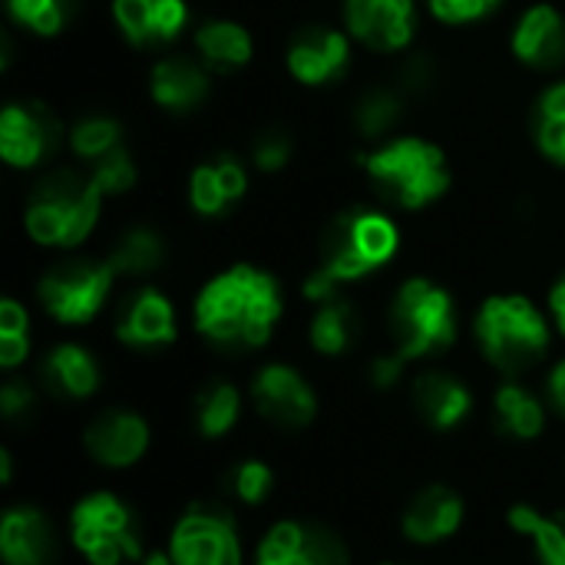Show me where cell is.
<instances>
[{
    "label": "cell",
    "instance_id": "obj_43",
    "mask_svg": "<svg viewBox=\"0 0 565 565\" xmlns=\"http://www.w3.org/2000/svg\"><path fill=\"white\" fill-rule=\"evenodd\" d=\"M550 305H553V315H556L559 331L565 334V275L556 281V288H553V295H550Z\"/></svg>",
    "mask_w": 565,
    "mask_h": 565
},
{
    "label": "cell",
    "instance_id": "obj_46",
    "mask_svg": "<svg viewBox=\"0 0 565 565\" xmlns=\"http://www.w3.org/2000/svg\"><path fill=\"white\" fill-rule=\"evenodd\" d=\"M384 565H391V563H384Z\"/></svg>",
    "mask_w": 565,
    "mask_h": 565
},
{
    "label": "cell",
    "instance_id": "obj_6",
    "mask_svg": "<svg viewBox=\"0 0 565 565\" xmlns=\"http://www.w3.org/2000/svg\"><path fill=\"white\" fill-rule=\"evenodd\" d=\"M391 331L407 361L444 354L457 341L454 298L427 278L404 281L391 305Z\"/></svg>",
    "mask_w": 565,
    "mask_h": 565
},
{
    "label": "cell",
    "instance_id": "obj_36",
    "mask_svg": "<svg viewBox=\"0 0 565 565\" xmlns=\"http://www.w3.org/2000/svg\"><path fill=\"white\" fill-rule=\"evenodd\" d=\"M73 0H7L10 13L40 36H53L66 26Z\"/></svg>",
    "mask_w": 565,
    "mask_h": 565
},
{
    "label": "cell",
    "instance_id": "obj_14",
    "mask_svg": "<svg viewBox=\"0 0 565 565\" xmlns=\"http://www.w3.org/2000/svg\"><path fill=\"white\" fill-rule=\"evenodd\" d=\"M344 13L351 33L371 50L391 53L404 50L414 40V0H348Z\"/></svg>",
    "mask_w": 565,
    "mask_h": 565
},
{
    "label": "cell",
    "instance_id": "obj_45",
    "mask_svg": "<svg viewBox=\"0 0 565 565\" xmlns=\"http://www.w3.org/2000/svg\"><path fill=\"white\" fill-rule=\"evenodd\" d=\"M142 565H175V563H172V553H149V556H142Z\"/></svg>",
    "mask_w": 565,
    "mask_h": 565
},
{
    "label": "cell",
    "instance_id": "obj_38",
    "mask_svg": "<svg viewBox=\"0 0 565 565\" xmlns=\"http://www.w3.org/2000/svg\"><path fill=\"white\" fill-rule=\"evenodd\" d=\"M252 159L262 172H278L291 159V136L285 129H268L255 139Z\"/></svg>",
    "mask_w": 565,
    "mask_h": 565
},
{
    "label": "cell",
    "instance_id": "obj_27",
    "mask_svg": "<svg viewBox=\"0 0 565 565\" xmlns=\"http://www.w3.org/2000/svg\"><path fill=\"white\" fill-rule=\"evenodd\" d=\"M238 417H242V394H238L235 384H228V381H209V384L195 394L192 420H195L199 437H205V440H222L225 434L235 430Z\"/></svg>",
    "mask_w": 565,
    "mask_h": 565
},
{
    "label": "cell",
    "instance_id": "obj_30",
    "mask_svg": "<svg viewBox=\"0 0 565 565\" xmlns=\"http://www.w3.org/2000/svg\"><path fill=\"white\" fill-rule=\"evenodd\" d=\"M166 248L162 238L149 228H132L119 238V245L109 255V268L116 275H149L162 265Z\"/></svg>",
    "mask_w": 565,
    "mask_h": 565
},
{
    "label": "cell",
    "instance_id": "obj_7",
    "mask_svg": "<svg viewBox=\"0 0 565 565\" xmlns=\"http://www.w3.org/2000/svg\"><path fill=\"white\" fill-rule=\"evenodd\" d=\"M70 540L89 565H122L142 559V533L136 513L106 490L89 493L73 507Z\"/></svg>",
    "mask_w": 565,
    "mask_h": 565
},
{
    "label": "cell",
    "instance_id": "obj_16",
    "mask_svg": "<svg viewBox=\"0 0 565 565\" xmlns=\"http://www.w3.org/2000/svg\"><path fill=\"white\" fill-rule=\"evenodd\" d=\"M116 338L136 351L169 348L175 341V308L156 288H142L122 305L116 318Z\"/></svg>",
    "mask_w": 565,
    "mask_h": 565
},
{
    "label": "cell",
    "instance_id": "obj_35",
    "mask_svg": "<svg viewBox=\"0 0 565 565\" xmlns=\"http://www.w3.org/2000/svg\"><path fill=\"white\" fill-rule=\"evenodd\" d=\"M397 119H401V99L394 93H387V89L367 93L354 109V122H358L361 136H367V139H377V136L391 132L397 126Z\"/></svg>",
    "mask_w": 565,
    "mask_h": 565
},
{
    "label": "cell",
    "instance_id": "obj_19",
    "mask_svg": "<svg viewBox=\"0 0 565 565\" xmlns=\"http://www.w3.org/2000/svg\"><path fill=\"white\" fill-rule=\"evenodd\" d=\"M414 411L430 430H457L473 411V394L460 377L427 371L414 381Z\"/></svg>",
    "mask_w": 565,
    "mask_h": 565
},
{
    "label": "cell",
    "instance_id": "obj_24",
    "mask_svg": "<svg viewBox=\"0 0 565 565\" xmlns=\"http://www.w3.org/2000/svg\"><path fill=\"white\" fill-rule=\"evenodd\" d=\"M149 93L159 106H166L172 113L195 109L209 96V76L199 63H192L185 56H166L152 66Z\"/></svg>",
    "mask_w": 565,
    "mask_h": 565
},
{
    "label": "cell",
    "instance_id": "obj_26",
    "mask_svg": "<svg viewBox=\"0 0 565 565\" xmlns=\"http://www.w3.org/2000/svg\"><path fill=\"white\" fill-rule=\"evenodd\" d=\"M358 334H361V318H358L354 305H348L341 298L321 301V308L315 311L311 328H308L311 348L318 354H328V358L348 354L354 348Z\"/></svg>",
    "mask_w": 565,
    "mask_h": 565
},
{
    "label": "cell",
    "instance_id": "obj_25",
    "mask_svg": "<svg viewBox=\"0 0 565 565\" xmlns=\"http://www.w3.org/2000/svg\"><path fill=\"white\" fill-rule=\"evenodd\" d=\"M493 424L510 440H536L546 430V411L523 384H503L493 394Z\"/></svg>",
    "mask_w": 565,
    "mask_h": 565
},
{
    "label": "cell",
    "instance_id": "obj_29",
    "mask_svg": "<svg viewBox=\"0 0 565 565\" xmlns=\"http://www.w3.org/2000/svg\"><path fill=\"white\" fill-rule=\"evenodd\" d=\"M510 526L533 540L540 565H565V510L540 513L536 507L520 503L510 510Z\"/></svg>",
    "mask_w": 565,
    "mask_h": 565
},
{
    "label": "cell",
    "instance_id": "obj_13",
    "mask_svg": "<svg viewBox=\"0 0 565 565\" xmlns=\"http://www.w3.org/2000/svg\"><path fill=\"white\" fill-rule=\"evenodd\" d=\"M60 142V126L43 106H7L0 113V156L13 169L40 166Z\"/></svg>",
    "mask_w": 565,
    "mask_h": 565
},
{
    "label": "cell",
    "instance_id": "obj_10",
    "mask_svg": "<svg viewBox=\"0 0 565 565\" xmlns=\"http://www.w3.org/2000/svg\"><path fill=\"white\" fill-rule=\"evenodd\" d=\"M255 565H351V553L328 526L278 523L258 543Z\"/></svg>",
    "mask_w": 565,
    "mask_h": 565
},
{
    "label": "cell",
    "instance_id": "obj_34",
    "mask_svg": "<svg viewBox=\"0 0 565 565\" xmlns=\"http://www.w3.org/2000/svg\"><path fill=\"white\" fill-rule=\"evenodd\" d=\"M225 490L245 507H262L275 490V473L262 460H242L225 473Z\"/></svg>",
    "mask_w": 565,
    "mask_h": 565
},
{
    "label": "cell",
    "instance_id": "obj_12",
    "mask_svg": "<svg viewBox=\"0 0 565 565\" xmlns=\"http://www.w3.org/2000/svg\"><path fill=\"white\" fill-rule=\"evenodd\" d=\"M83 447L99 467L126 470L139 463L142 454L149 450V424L139 414L122 411V407L103 411L99 417L89 420L83 434Z\"/></svg>",
    "mask_w": 565,
    "mask_h": 565
},
{
    "label": "cell",
    "instance_id": "obj_33",
    "mask_svg": "<svg viewBox=\"0 0 565 565\" xmlns=\"http://www.w3.org/2000/svg\"><path fill=\"white\" fill-rule=\"evenodd\" d=\"M30 354V318L20 301H0V367L13 371Z\"/></svg>",
    "mask_w": 565,
    "mask_h": 565
},
{
    "label": "cell",
    "instance_id": "obj_32",
    "mask_svg": "<svg viewBox=\"0 0 565 565\" xmlns=\"http://www.w3.org/2000/svg\"><path fill=\"white\" fill-rule=\"evenodd\" d=\"M70 146L79 159H86L93 166L96 159H103L122 146V129L109 116H86L70 129Z\"/></svg>",
    "mask_w": 565,
    "mask_h": 565
},
{
    "label": "cell",
    "instance_id": "obj_44",
    "mask_svg": "<svg viewBox=\"0 0 565 565\" xmlns=\"http://www.w3.org/2000/svg\"><path fill=\"white\" fill-rule=\"evenodd\" d=\"M13 480V460H10V450H0V483L10 487Z\"/></svg>",
    "mask_w": 565,
    "mask_h": 565
},
{
    "label": "cell",
    "instance_id": "obj_5",
    "mask_svg": "<svg viewBox=\"0 0 565 565\" xmlns=\"http://www.w3.org/2000/svg\"><path fill=\"white\" fill-rule=\"evenodd\" d=\"M103 192L93 185V179H79L73 172H56L43 179L30 202H26V232L33 242L50 248H73L79 245L96 218H99Z\"/></svg>",
    "mask_w": 565,
    "mask_h": 565
},
{
    "label": "cell",
    "instance_id": "obj_18",
    "mask_svg": "<svg viewBox=\"0 0 565 565\" xmlns=\"http://www.w3.org/2000/svg\"><path fill=\"white\" fill-rule=\"evenodd\" d=\"M463 523V500L454 487L434 483L424 487L404 510L401 530L411 543L420 546H437L444 540H450Z\"/></svg>",
    "mask_w": 565,
    "mask_h": 565
},
{
    "label": "cell",
    "instance_id": "obj_15",
    "mask_svg": "<svg viewBox=\"0 0 565 565\" xmlns=\"http://www.w3.org/2000/svg\"><path fill=\"white\" fill-rule=\"evenodd\" d=\"M351 60L348 36L331 26H305L291 46H288V70L305 86H324L334 83Z\"/></svg>",
    "mask_w": 565,
    "mask_h": 565
},
{
    "label": "cell",
    "instance_id": "obj_23",
    "mask_svg": "<svg viewBox=\"0 0 565 565\" xmlns=\"http://www.w3.org/2000/svg\"><path fill=\"white\" fill-rule=\"evenodd\" d=\"M248 189V175L235 159H212L195 166L189 182V202L199 215L215 218L225 215Z\"/></svg>",
    "mask_w": 565,
    "mask_h": 565
},
{
    "label": "cell",
    "instance_id": "obj_2",
    "mask_svg": "<svg viewBox=\"0 0 565 565\" xmlns=\"http://www.w3.org/2000/svg\"><path fill=\"white\" fill-rule=\"evenodd\" d=\"M397 245H401V235L387 215L367 212V209L341 212L321 238V262L315 275L308 278L305 295L311 301L334 298L341 285L361 281L364 275L387 265Z\"/></svg>",
    "mask_w": 565,
    "mask_h": 565
},
{
    "label": "cell",
    "instance_id": "obj_22",
    "mask_svg": "<svg viewBox=\"0 0 565 565\" xmlns=\"http://www.w3.org/2000/svg\"><path fill=\"white\" fill-rule=\"evenodd\" d=\"M43 387L60 401H86L99 391V364L79 344H60L43 358Z\"/></svg>",
    "mask_w": 565,
    "mask_h": 565
},
{
    "label": "cell",
    "instance_id": "obj_37",
    "mask_svg": "<svg viewBox=\"0 0 565 565\" xmlns=\"http://www.w3.org/2000/svg\"><path fill=\"white\" fill-rule=\"evenodd\" d=\"M89 179H93V185H96L103 195H119V192L132 189V182H136V166H132L129 152L119 146V149H113L109 156H103V159H96V162L89 166Z\"/></svg>",
    "mask_w": 565,
    "mask_h": 565
},
{
    "label": "cell",
    "instance_id": "obj_21",
    "mask_svg": "<svg viewBox=\"0 0 565 565\" xmlns=\"http://www.w3.org/2000/svg\"><path fill=\"white\" fill-rule=\"evenodd\" d=\"M513 53L536 66L553 70L565 60V20L563 13L550 3H536L523 13L516 33H513Z\"/></svg>",
    "mask_w": 565,
    "mask_h": 565
},
{
    "label": "cell",
    "instance_id": "obj_42",
    "mask_svg": "<svg viewBox=\"0 0 565 565\" xmlns=\"http://www.w3.org/2000/svg\"><path fill=\"white\" fill-rule=\"evenodd\" d=\"M550 401H553V407L565 417V361H559L556 371L550 374Z\"/></svg>",
    "mask_w": 565,
    "mask_h": 565
},
{
    "label": "cell",
    "instance_id": "obj_20",
    "mask_svg": "<svg viewBox=\"0 0 565 565\" xmlns=\"http://www.w3.org/2000/svg\"><path fill=\"white\" fill-rule=\"evenodd\" d=\"M113 17L122 36L136 46H159L185 26V3L182 0H116Z\"/></svg>",
    "mask_w": 565,
    "mask_h": 565
},
{
    "label": "cell",
    "instance_id": "obj_4",
    "mask_svg": "<svg viewBox=\"0 0 565 565\" xmlns=\"http://www.w3.org/2000/svg\"><path fill=\"white\" fill-rule=\"evenodd\" d=\"M364 172L377 182L381 195L404 209H424L440 199L450 185L444 152L427 139H394L377 152L361 156Z\"/></svg>",
    "mask_w": 565,
    "mask_h": 565
},
{
    "label": "cell",
    "instance_id": "obj_9",
    "mask_svg": "<svg viewBox=\"0 0 565 565\" xmlns=\"http://www.w3.org/2000/svg\"><path fill=\"white\" fill-rule=\"evenodd\" d=\"M116 271L109 262H63L40 281V301L60 324H86L106 305Z\"/></svg>",
    "mask_w": 565,
    "mask_h": 565
},
{
    "label": "cell",
    "instance_id": "obj_41",
    "mask_svg": "<svg viewBox=\"0 0 565 565\" xmlns=\"http://www.w3.org/2000/svg\"><path fill=\"white\" fill-rule=\"evenodd\" d=\"M404 367H407V358H404L401 351H394V354H381V358H374V361H371L367 377H371V384H374L377 391H391V387H397V384H401Z\"/></svg>",
    "mask_w": 565,
    "mask_h": 565
},
{
    "label": "cell",
    "instance_id": "obj_39",
    "mask_svg": "<svg viewBox=\"0 0 565 565\" xmlns=\"http://www.w3.org/2000/svg\"><path fill=\"white\" fill-rule=\"evenodd\" d=\"M33 411H36V394H33V387L26 381L13 377V381H7L0 387V414H3V420L23 424L26 417H33Z\"/></svg>",
    "mask_w": 565,
    "mask_h": 565
},
{
    "label": "cell",
    "instance_id": "obj_3",
    "mask_svg": "<svg viewBox=\"0 0 565 565\" xmlns=\"http://www.w3.org/2000/svg\"><path fill=\"white\" fill-rule=\"evenodd\" d=\"M477 341L497 371L523 374L546 358L550 324L533 301L520 295H497L487 298L477 315Z\"/></svg>",
    "mask_w": 565,
    "mask_h": 565
},
{
    "label": "cell",
    "instance_id": "obj_28",
    "mask_svg": "<svg viewBox=\"0 0 565 565\" xmlns=\"http://www.w3.org/2000/svg\"><path fill=\"white\" fill-rule=\"evenodd\" d=\"M195 46L202 53V60L215 70V73H232L238 66H245L252 60V36L245 26L232 23V20H212L195 33Z\"/></svg>",
    "mask_w": 565,
    "mask_h": 565
},
{
    "label": "cell",
    "instance_id": "obj_11",
    "mask_svg": "<svg viewBox=\"0 0 565 565\" xmlns=\"http://www.w3.org/2000/svg\"><path fill=\"white\" fill-rule=\"evenodd\" d=\"M252 404L268 424L281 430H301L318 414V397L311 384L288 364H268L255 374Z\"/></svg>",
    "mask_w": 565,
    "mask_h": 565
},
{
    "label": "cell",
    "instance_id": "obj_1",
    "mask_svg": "<svg viewBox=\"0 0 565 565\" xmlns=\"http://www.w3.org/2000/svg\"><path fill=\"white\" fill-rule=\"evenodd\" d=\"M281 318V291L268 271L235 265L212 278L195 301V328L225 351L262 348Z\"/></svg>",
    "mask_w": 565,
    "mask_h": 565
},
{
    "label": "cell",
    "instance_id": "obj_8",
    "mask_svg": "<svg viewBox=\"0 0 565 565\" xmlns=\"http://www.w3.org/2000/svg\"><path fill=\"white\" fill-rule=\"evenodd\" d=\"M169 553L175 565H242L235 513L225 503H192L169 536Z\"/></svg>",
    "mask_w": 565,
    "mask_h": 565
},
{
    "label": "cell",
    "instance_id": "obj_31",
    "mask_svg": "<svg viewBox=\"0 0 565 565\" xmlns=\"http://www.w3.org/2000/svg\"><path fill=\"white\" fill-rule=\"evenodd\" d=\"M536 142L553 162L565 166V83L546 89L536 106Z\"/></svg>",
    "mask_w": 565,
    "mask_h": 565
},
{
    "label": "cell",
    "instance_id": "obj_40",
    "mask_svg": "<svg viewBox=\"0 0 565 565\" xmlns=\"http://www.w3.org/2000/svg\"><path fill=\"white\" fill-rule=\"evenodd\" d=\"M434 17L444 23H467V20H480L490 10H497L503 0H427Z\"/></svg>",
    "mask_w": 565,
    "mask_h": 565
},
{
    "label": "cell",
    "instance_id": "obj_17",
    "mask_svg": "<svg viewBox=\"0 0 565 565\" xmlns=\"http://www.w3.org/2000/svg\"><path fill=\"white\" fill-rule=\"evenodd\" d=\"M0 559L3 565L56 563V530L36 507H10L0 520Z\"/></svg>",
    "mask_w": 565,
    "mask_h": 565
}]
</instances>
